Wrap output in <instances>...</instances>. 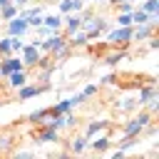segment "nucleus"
<instances>
[{
    "instance_id": "obj_1",
    "label": "nucleus",
    "mask_w": 159,
    "mask_h": 159,
    "mask_svg": "<svg viewBox=\"0 0 159 159\" xmlns=\"http://www.w3.org/2000/svg\"><path fill=\"white\" fill-rule=\"evenodd\" d=\"M80 15H82V25H80V30H84L89 40H94V37H99L102 32L109 30V20L94 15L92 10H80Z\"/></svg>"
},
{
    "instance_id": "obj_2",
    "label": "nucleus",
    "mask_w": 159,
    "mask_h": 159,
    "mask_svg": "<svg viewBox=\"0 0 159 159\" xmlns=\"http://www.w3.org/2000/svg\"><path fill=\"white\" fill-rule=\"evenodd\" d=\"M107 45L109 47H129L132 45V25L129 27H114L107 32Z\"/></svg>"
},
{
    "instance_id": "obj_3",
    "label": "nucleus",
    "mask_w": 159,
    "mask_h": 159,
    "mask_svg": "<svg viewBox=\"0 0 159 159\" xmlns=\"http://www.w3.org/2000/svg\"><path fill=\"white\" fill-rule=\"evenodd\" d=\"M20 57H22V65H25L27 70H32V67H37L42 52H40V47H37L35 42H25V47L20 50Z\"/></svg>"
},
{
    "instance_id": "obj_4",
    "label": "nucleus",
    "mask_w": 159,
    "mask_h": 159,
    "mask_svg": "<svg viewBox=\"0 0 159 159\" xmlns=\"http://www.w3.org/2000/svg\"><path fill=\"white\" fill-rule=\"evenodd\" d=\"M32 142L35 144H55V142H60V132H55L45 124H37V129L32 132Z\"/></svg>"
},
{
    "instance_id": "obj_5",
    "label": "nucleus",
    "mask_w": 159,
    "mask_h": 159,
    "mask_svg": "<svg viewBox=\"0 0 159 159\" xmlns=\"http://www.w3.org/2000/svg\"><path fill=\"white\" fill-rule=\"evenodd\" d=\"M109 129H112V122L109 119H92L87 127H84V137L87 139H92V137H97V134H109Z\"/></svg>"
},
{
    "instance_id": "obj_6",
    "label": "nucleus",
    "mask_w": 159,
    "mask_h": 159,
    "mask_svg": "<svg viewBox=\"0 0 159 159\" xmlns=\"http://www.w3.org/2000/svg\"><path fill=\"white\" fill-rule=\"evenodd\" d=\"M122 60H127V47H107L102 52V62L109 67H117Z\"/></svg>"
},
{
    "instance_id": "obj_7",
    "label": "nucleus",
    "mask_w": 159,
    "mask_h": 159,
    "mask_svg": "<svg viewBox=\"0 0 159 159\" xmlns=\"http://www.w3.org/2000/svg\"><path fill=\"white\" fill-rule=\"evenodd\" d=\"M25 65H22V57L20 55H7V57H2L0 60V77L5 80L10 72H15V70H22Z\"/></svg>"
},
{
    "instance_id": "obj_8",
    "label": "nucleus",
    "mask_w": 159,
    "mask_h": 159,
    "mask_svg": "<svg viewBox=\"0 0 159 159\" xmlns=\"http://www.w3.org/2000/svg\"><path fill=\"white\" fill-rule=\"evenodd\" d=\"M112 142H114V139H112L109 134H97V137L89 139V147H87V149H92L94 154H107L109 147H112Z\"/></svg>"
},
{
    "instance_id": "obj_9",
    "label": "nucleus",
    "mask_w": 159,
    "mask_h": 159,
    "mask_svg": "<svg viewBox=\"0 0 159 159\" xmlns=\"http://www.w3.org/2000/svg\"><path fill=\"white\" fill-rule=\"evenodd\" d=\"M30 30V25H27V20L25 17H20V15H15L12 20H7V35H12V37H25V32Z\"/></svg>"
},
{
    "instance_id": "obj_10",
    "label": "nucleus",
    "mask_w": 159,
    "mask_h": 159,
    "mask_svg": "<svg viewBox=\"0 0 159 159\" xmlns=\"http://www.w3.org/2000/svg\"><path fill=\"white\" fill-rule=\"evenodd\" d=\"M27 80H30V70H27V67H22V70H15V72H10V75L5 77L7 87H12V89L22 87V84H25Z\"/></svg>"
},
{
    "instance_id": "obj_11",
    "label": "nucleus",
    "mask_w": 159,
    "mask_h": 159,
    "mask_svg": "<svg viewBox=\"0 0 159 159\" xmlns=\"http://www.w3.org/2000/svg\"><path fill=\"white\" fill-rule=\"evenodd\" d=\"M154 35V25L144 22V25H132V42H144Z\"/></svg>"
},
{
    "instance_id": "obj_12",
    "label": "nucleus",
    "mask_w": 159,
    "mask_h": 159,
    "mask_svg": "<svg viewBox=\"0 0 159 159\" xmlns=\"http://www.w3.org/2000/svg\"><path fill=\"white\" fill-rule=\"evenodd\" d=\"M152 97H157V84H154V82H142V84H139V94H137L139 107H142V104H147Z\"/></svg>"
},
{
    "instance_id": "obj_13",
    "label": "nucleus",
    "mask_w": 159,
    "mask_h": 159,
    "mask_svg": "<svg viewBox=\"0 0 159 159\" xmlns=\"http://www.w3.org/2000/svg\"><path fill=\"white\" fill-rule=\"evenodd\" d=\"M87 147H89V139L84 134H77V137H72L67 142V152L70 154H82V152H87Z\"/></svg>"
},
{
    "instance_id": "obj_14",
    "label": "nucleus",
    "mask_w": 159,
    "mask_h": 159,
    "mask_svg": "<svg viewBox=\"0 0 159 159\" xmlns=\"http://www.w3.org/2000/svg\"><path fill=\"white\" fill-rule=\"evenodd\" d=\"M37 94H40V87H37V84H30V82H25L22 87H17V89H15V97H17L20 102L32 99V97H37Z\"/></svg>"
},
{
    "instance_id": "obj_15",
    "label": "nucleus",
    "mask_w": 159,
    "mask_h": 159,
    "mask_svg": "<svg viewBox=\"0 0 159 159\" xmlns=\"http://www.w3.org/2000/svg\"><path fill=\"white\" fill-rule=\"evenodd\" d=\"M57 7H60V15L80 12V10H84V0H57Z\"/></svg>"
},
{
    "instance_id": "obj_16",
    "label": "nucleus",
    "mask_w": 159,
    "mask_h": 159,
    "mask_svg": "<svg viewBox=\"0 0 159 159\" xmlns=\"http://www.w3.org/2000/svg\"><path fill=\"white\" fill-rule=\"evenodd\" d=\"M89 42V37H87V32L84 30H75L70 37H67V45L72 47V50H77V47H84Z\"/></svg>"
},
{
    "instance_id": "obj_17",
    "label": "nucleus",
    "mask_w": 159,
    "mask_h": 159,
    "mask_svg": "<svg viewBox=\"0 0 159 159\" xmlns=\"http://www.w3.org/2000/svg\"><path fill=\"white\" fill-rule=\"evenodd\" d=\"M15 134L12 132H0V154H10L12 147H15Z\"/></svg>"
},
{
    "instance_id": "obj_18",
    "label": "nucleus",
    "mask_w": 159,
    "mask_h": 159,
    "mask_svg": "<svg viewBox=\"0 0 159 159\" xmlns=\"http://www.w3.org/2000/svg\"><path fill=\"white\" fill-rule=\"evenodd\" d=\"M47 114H50V107H42V109H35V112H30V114H27V122L37 127V124H42V122L47 119Z\"/></svg>"
},
{
    "instance_id": "obj_19",
    "label": "nucleus",
    "mask_w": 159,
    "mask_h": 159,
    "mask_svg": "<svg viewBox=\"0 0 159 159\" xmlns=\"http://www.w3.org/2000/svg\"><path fill=\"white\" fill-rule=\"evenodd\" d=\"M42 25H47L50 30H62V15L55 12V15H42Z\"/></svg>"
},
{
    "instance_id": "obj_20",
    "label": "nucleus",
    "mask_w": 159,
    "mask_h": 159,
    "mask_svg": "<svg viewBox=\"0 0 159 159\" xmlns=\"http://www.w3.org/2000/svg\"><path fill=\"white\" fill-rule=\"evenodd\" d=\"M70 109H75V107L70 104V97H67V99H60L57 104H52V107H50V114H65V112H70Z\"/></svg>"
},
{
    "instance_id": "obj_21",
    "label": "nucleus",
    "mask_w": 159,
    "mask_h": 159,
    "mask_svg": "<svg viewBox=\"0 0 159 159\" xmlns=\"http://www.w3.org/2000/svg\"><path fill=\"white\" fill-rule=\"evenodd\" d=\"M137 107H139V102L132 97H124L122 102H117V112H134Z\"/></svg>"
},
{
    "instance_id": "obj_22",
    "label": "nucleus",
    "mask_w": 159,
    "mask_h": 159,
    "mask_svg": "<svg viewBox=\"0 0 159 159\" xmlns=\"http://www.w3.org/2000/svg\"><path fill=\"white\" fill-rule=\"evenodd\" d=\"M50 55H52V60H57V62H65V60H67V57L72 55V47H70V45L65 42V45H62L60 50H55V52H50Z\"/></svg>"
},
{
    "instance_id": "obj_23",
    "label": "nucleus",
    "mask_w": 159,
    "mask_h": 159,
    "mask_svg": "<svg viewBox=\"0 0 159 159\" xmlns=\"http://www.w3.org/2000/svg\"><path fill=\"white\" fill-rule=\"evenodd\" d=\"M17 10H20V7H17V5H12V2H10V5H5V7H0V20H5V22H7V20H12V17L17 15Z\"/></svg>"
},
{
    "instance_id": "obj_24",
    "label": "nucleus",
    "mask_w": 159,
    "mask_h": 159,
    "mask_svg": "<svg viewBox=\"0 0 159 159\" xmlns=\"http://www.w3.org/2000/svg\"><path fill=\"white\" fill-rule=\"evenodd\" d=\"M149 22V15L144 10H132V25H144Z\"/></svg>"
},
{
    "instance_id": "obj_25",
    "label": "nucleus",
    "mask_w": 159,
    "mask_h": 159,
    "mask_svg": "<svg viewBox=\"0 0 159 159\" xmlns=\"http://www.w3.org/2000/svg\"><path fill=\"white\" fill-rule=\"evenodd\" d=\"M139 10H144L147 15H152V12H159V0H144Z\"/></svg>"
},
{
    "instance_id": "obj_26",
    "label": "nucleus",
    "mask_w": 159,
    "mask_h": 159,
    "mask_svg": "<svg viewBox=\"0 0 159 159\" xmlns=\"http://www.w3.org/2000/svg\"><path fill=\"white\" fill-rule=\"evenodd\" d=\"M119 27H129L132 25V12H117V20H114Z\"/></svg>"
},
{
    "instance_id": "obj_27",
    "label": "nucleus",
    "mask_w": 159,
    "mask_h": 159,
    "mask_svg": "<svg viewBox=\"0 0 159 159\" xmlns=\"http://www.w3.org/2000/svg\"><path fill=\"white\" fill-rule=\"evenodd\" d=\"M25 47V40L22 37H12L10 35V50H12V55H20V50Z\"/></svg>"
},
{
    "instance_id": "obj_28",
    "label": "nucleus",
    "mask_w": 159,
    "mask_h": 159,
    "mask_svg": "<svg viewBox=\"0 0 159 159\" xmlns=\"http://www.w3.org/2000/svg\"><path fill=\"white\" fill-rule=\"evenodd\" d=\"M7 55H12V50H10V35L0 37V57H7Z\"/></svg>"
},
{
    "instance_id": "obj_29",
    "label": "nucleus",
    "mask_w": 159,
    "mask_h": 159,
    "mask_svg": "<svg viewBox=\"0 0 159 159\" xmlns=\"http://www.w3.org/2000/svg\"><path fill=\"white\" fill-rule=\"evenodd\" d=\"M62 117H65V129H72V127H77V122H80V119H77V114H72V109H70V112H65Z\"/></svg>"
},
{
    "instance_id": "obj_30",
    "label": "nucleus",
    "mask_w": 159,
    "mask_h": 159,
    "mask_svg": "<svg viewBox=\"0 0 159 159\" xmlns=\"http://www.w3.org/2000/svg\"><path fill=\"white\" fill-rule=\"evenodd\" d=\"M84 99H87V97H84L82 92H77V94H72V97H70V104H72V107H80Z\"/></svg>"
},
{
    "instance_id": "obj_31",
    "label": "nucleus",
    "mask_w": 159,
    "mask_h": 159,
    "mask_svg": "<svg viewBox=\"0 0 159 159\" xmlns=\"http://www.w3.org/2000/svg\"><path fill=\"white\" fill-rule=\"evenodd\" d=\"M149 107H147V112H152V114H157V109H159V97H152L149 102H147Z\"/></svg>"
},
{
    "instance_id": "obj_32",
    "label": "nucleus",
    "mask_w": 159,
    "mask_h": 159,
    "mask_svg": "<svg viewBox=\"0 0 159 159\" xmlns=\"http://www.w3.org/2000/svg\"><path fill=\"white\" fill-rule=\"evenodd\" d=\"M82 94H84V97H94V94H97V84H84Z\"/></svg>"
},
{
    "instance_id": "obj_33",
    "label": "nucleus",
    "mask_w": 159,
    "mask_h": 159,
    "mask_svg": "<svg viewBox=\"0 0 159 159\" xmlns=\"http://www.w3.org/2000/svg\"><path fill=\"white\" fill-rule=\"evenodd\" d=\"M117 82H119L117 75H107V77H102V84H117Z\"/></svg>"
},
{
    "instance_id": "obj_34",
    "label": "nucleus",
    "mask_w": 159,
    "mask_h": 159,
    "mask_svg": "<svg viewBox=\"0 0 159 159\" xmlns=\"http://www.w3.org/2000/svg\"><path fill=\"white\" fill-rule=\"evenodd\" d=\"M157 47H159V40L152 35V37H149V50H157Z\"/></svg>"
},
{
    "instance_id": "obj_35",
    "label": "nucleus",
    "mask_w": 159,
    "mask_h": 159,
    "mask_svg": "<svg viewBox=\"0 0 159 159\" xmlns=\"http://www.w3.org/2000/svg\"><path fill=\"white\" fill-rule=\"evenodd\" d=\"M15 157H22V159H25V157H32V152H27V149H22V152H15Z\"/></svg>"
},
{
    "instance_id": "obj_36",
    "label": "nucleus",
    "mask_w": 159,
    "mask_h": 159,
    "mask_svg": "<svg viewBox=\"0 0 159 159\" xmlns=\"http://www.w3.org/2000/svg\"><path fill=\"white\" fill-rule=\"evenodd\" d=\"M12 0H0V7H5V5H10Z\"/></svg>"
},
{
    "instance_id": "obj_37",
    "label": "nucleus",
    "mask_w": 159,
    "mask_h": 159,
    "mask_svg": "<svg viewBox=\"0 0 159 159\" xmlns=\"http://www.w3.org/2000/svg\"><path fill=\"white\" fill-rule=\"evenodd\" d=\"M89 2H107V0H89Z\"/></svg>"
}]
</instances>
